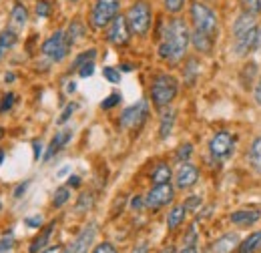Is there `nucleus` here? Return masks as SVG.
I'll return each instance as SVG.
<instances>
[{
  "label": "nucleus",
  "mask_w": 261,
  "mask_h": 253,
  "mask_svg": "<svg viewBox=\"0 0 261 253\" xmlns=\"http://www.w3.org/2000/svg\"><path fill=\"white\" fill-rule=\"evenodd\" d=\"M191 40V34L187 24L181 18H173L167 24V31L163 32V42H161V57L167 61L177 63L179 59H183L187 44Z\"/></svg>",
  "instance_id": "1"
},
{
  "label": "nucleus",
  "mask_w": 261,
  "mask_h": 253,
  "mask_svg": "<svg viewBox=\"0 0 261 253\" xmlns=\"http://www.w3.org/2000/svg\"><path fill=\"white\" fill-rule=\"evenodd\" d=\"M127 22L133 34H147L151 29V6L145 0L135 2L127 12Z\"/></svg>",
  "instance_id": "2"
},
{
  "label": "nucleus",
  "mask_w": 261,
  "mask_h": 253,
  "mask_svg": "<svg viewBox=\"0 0 261 253\" xmlns=\"http://www.w3.org/2000/svg\"><path fill=\"white\" fill-rule=\"evenodd\" d=\"M177 95V79L171 74H159L151 87V96L157 107H167Z\"/></svg>",
  "instance_id": "3"
},
{
  "label": "nucleus",
  "mask_w": 261,
  "mask_h": 253,
  "mask_svg": "<svg viewBox=\"0 0 261 253\" xmlns=\"http://www.w3.org/2000/svg\"><path fill=\"white\" fill-rule=\"evenodd\" d=\"M191 18H193V24H195V31H201L209 36L215 38V32H217V18L213 14L211 8H207L203 2H193L191 6Z\"/></svg>",
  "instance_id": "4"
},
{
  "label": "nucleus",
  "mask_w": 261,
  "mask_h": 253,
  "mask_svg": "<svg viewBox=\"0 0 261 253\" xmlns=\"http://www.w3.org/2000/svg\"><path fill=\"white\" fill-rule=\"evenodd\" d=\"M119 12V0H97L91 12V22L95 29H102L113 22Z\"/></svg>",
  "instance_id": "5"
},
{
  "label": "nucleus",
  "mask_w": 261,
  "mask_h": 253,
  "mask_svg": "<svg viewBox=\"0 0 261 253\" xmlns=\"http://www.w3.org/2000/svg\"><path fill=\"white\" fill-rule=\"evenodd\" d=\"M70 40H68V36H66V32H55L44 44H42V53L50 59V61H55V63H59V61H63L66 55H68V50H70Z\"/></svg>",
  "instance_id": "6"
},
{
  "label": "nucleus",
  "mask_w": 261,
  "mask_h": 253,
  "mask_svg": "<svg viewBox=\"0 0 261 253\" xmlns=\"http://www.w3.org/2000/svg\"><path fill=\"white\" fill-rule=\"evenodd\" d=\"M173 195H175V191H173V187H171L169 183L155 185L153 189L147 193V197H145V205H147L149 209H159V207H163V205H167V203L173 201Z\"/></svg>",
  "instance_id": "7"
},
{
  "label": "nucleus",
  "mask_w": 261,
  "mask_h": 253,
  "mask_svg": "<svg viewBox=\"0 0 261 253\" xmlns=\"http://www.w3.org/2000/svg\"><path fill=\"white\" fill-rule=\"evenodd\" d=\"M145 119H147V103L141 100V103H137V105H133V107L123 111L121 127H125V129H139L145 123Z\"/></svg>",
  "instance_id": "8"
},
{
  "label": "nucleus",
  "mask_w": 261,
  "mask_h": 253,
  "mask_svg": "<svg viewBox=\"0 0 261 253\" xmlns=\"http://www.w3.org/2000/svg\"><path fill=\"white\" fill-rule=\"evenodd\" d=\"M233 147H235V137L231 135V133H217L213 139H211V143H209V151H211V155L215 159H225L231 155V151H233Z\"/></svg>",
  "instance_id": "9"
},
{
  "label": "nucleus",
  "mask_w": 261,
  "mask_h": 253,
  "mask_svg": "<svg viewBox=\"0 0 261 253\" xmlns=\"http://www.w3.org/2000/svg\"><path fill=\"white\" fill-rule=\"evenodd\" d=\"M107 36H109V40H111L113 44H117V46L127 44V40H129V36H130L127 16H115L113 22H111V27H109V34H107Z\"/></svg>",
  "instance_id": "10"
},
{
  "label": "nucleus",
  "mask_w": 261,
  "mask_h": 253,
  "mask_svg": "<svg viewBox=\"0 0 261 253\" xmlns=\"http://www.w3.org/2000/svg\"><path fill=\"white\" fill-rule=\"evenodd\" d=\"M95 235H97V227L95 225H89L87 229H83L74 239L72 243L65 249V253H87L91 243L95 241Z\"/></svg>",
  "instance_id": "11"
},
{
  "label": "nucleus",
  "mask_w": 261,
  "mask_h": 253,
  "mask_svg": "<svg viewBox=\"0 0 261 253\" xmlns=\"http://www.w3.org/2000/svg\"><path fill=\"white\" fill-rule=\"evenodd\" d=\"M199 179V171L197 167H193L191 163H183L181 169L177 171V187L179 189H189L193 187Z\"/></svg>",
  "instance_id": "12"
},
{
  "label": "nucleus",
  "mask_w": 261,
  "mask_h": 253,
  "mask_svg": "<svg viewBox=\"0 0 261 253\" xmlns=\"http://www.w3.org/2000/svg\"><path fill=\"white\" fill-rule=\"evenodd\" d=\"M257 27H253L251 31H247L245 34L237 36L235 38V55L237 57H245L251 48H255V42H257Z\"/></svg>",
  "instance_id": "13"
},
{
  "label": "nucleus",
  "mask_w": 261,
  "mask_h": 253,
  "mask_svg": "<svg viewBox=\"0 0 261 253\" xmlns=\"http://www.w3.org/2000/svg\"><path fill=\"white\" fill-rule=\"evenodd\" d=\"M259 209H239V211H235L231 215V221L235 223V225H239V227H247L251 223L259 221Z\"/></svg>",
  "instance_id": "14"
},
{
  "label": "nucleus",
  "mask_w": 261,
  "mask_h": 253,
  "mask_svg": "<svg viewBox=\"0 0 261 253\" xmlns=\"http://www.w3.org/2000/svg\"><path fill=\"white\" fill-rule=\"evenodd\" d=\"M235 247H239V237L235 233H227L213 243V253H231Z\"/></svg>",
  "instance_id": "15"
},
{
  "label": "nucleus",
  "mask_w": 261,
  "mask_h": 253,
  "mask_svg": "<svg viewBox=\"0 0 261 253\" xmlns=\"http://www.w3.org/2000/svg\"><path fill=\"white\" fill-rule=\"evenodd\" d=\"M253 27H255V18H253V14L243 12V14L235 20V24H233V34H235V38H237V36L245 34L247 31H251Z\"/></svg>",
  "instance_id": "16"
},
{
  "label": "nucleus",
  "mask_w": 261,
  "mask_h": 253,
  "mask_svg": "<svg viewBox=\"0 0 261 253\" xmlns=\"http://www.w3.org/2000/svg\"><path fill=\"white\" fill-rule=\"evenodd\" d=\"M191 42L199 53H211V48H213V36H209V34L201 31H195L191 34Z\"/></svg>",
  "instance_id": "17"
},
{
  "label": "nucleus",
  "mask_w": 261,
  "mask_h": 253,
  "mask_svg": "<svg viewBox=\"0 0 261 253\" xmlns=\"http://www.w3.org/2000/svg\"><path fill=\"white\" fill-rule=\"evenodd\" d=\"M70 137H72V133H70V129H63V131H59L57 133V137L53 139V143H50V147H48V153H46V159H50L59 149H63L66 143L70 141Z\"/></svg>",
  "instance_id": "18"
},
{
  "label": "nucleus",
  "mask_w": 261,
  "mask_h": 253,
  "mask_svg": "<svg viewBox=\"0 0 261 253\" xmlns=\"http://www.w3.org/2000/svg\"><path fill=\"white\" fill-rule=\"evenodd\" d=\"M261 247V231L251 233L243 243H239V253H253Z\"/></svg>",
  "instance_id": "19"
},
{
  "label": "nucleus",
  "mask_w": 261,
  "mask_h": 253,
  "mask_svg": "<svg viewBox=\"0 0 261 253\" xmlns=\"http://www.w3.org/2000/svg\"><path fill=\"white\" fill-rule=\"evenodd\" d=\"M249 163L251 167L261 173V137H257L253 143H251V149H249Z\"/></svg>",
  "instance_id": "20"
},
{
  "label": "nucleus",
  "mask_w": 261,
  "mask_h": 253,
  "mask_svg": "<svg viewBox=\"0 0 261 253\" xmlns=\"http://www.w3.org/2000/svg\"><path fill=\"white\" fill-rule=\"evenodd\" d=\"M53 229H55V223H50L36 239L33 241V245H31V253H36V251H40L42 247H46V243H48V239H50V233H53Z\"/></svg>",
  "instance_id": "21"
},
{
  "label": "nucleus",
  "mask_w": 261,
  "mask_h": 253,
  "mask_svg": "<svg viewBox=\"0 0 261 253\" xmlns=\"http://www.w3.org/2000/svg\"><path fill=\"white\" fill-rule=\"evenodd\" d=\"M183 217H185V207H173L171 211H169V215H167V225H169V229H177L181 223H183Z\"/></svg>",
  "instance_id": "22"
},
{
  "label": "nucleus",
  "mask_w": 261,
  "mask_h": 253,
  "mask_svg": "<svg viewBox=\"0 0 261 253\" xmlns=\"http://www.w3.org/2000/svg\"><path fill=\"white\" fill-rule=\"evenodd\" d=\"M169 179H171V169L161 163L155 171H153V183L155 185H163V183H169Z\"/></svg>",
  "instance_id": "23"
},
{
  "label": "nucleus",
  "mask_w": 261,
  "mask_h": 253,
  "mask_svg": "<svg viewBox=\"0 0 261 253\" xmlns=\"http://www.w3.org/2000/svg\"><path fill=\"white\" fill-rule=\"evenodd\" d=\"M10 18H12V24H16V27H24V24H27V18H29V12H27V8H24L22 4H16V6L12 8Z\"/></svg>",
  "instance_id": "24"
},
{
  "label": "nucleus",
  "mask_w": 261,
  "mask_h": 253,
  "mask_svg": "<svg viewBox=\"0 0 261 253\" xmlns=\"http://www.w3.org/2000/svg\"><path fill=\"white\" fill-rule=\"evenodd\" d=\"M173 123H175V113L173 111H167L163 115V119H161V139H167L171 135Z\"/></svg>",
  "instance_id": "25"
},
{
  "label": "nucleus",
  "mask_w": 261,
  "mask_h": 253,
  "mask_svg": "<svg viewBox=\"0 0 261 253\" xmlns=\"http://www.w3.org/2000/svg\"><path fill=\"white\" fill-rule=\"evenodd\" d=\"M68 197H70V191H68V187H61V189L55 193L53 205H55V207H63L66 201H68Z\"/></svg>",
  "instance_id": "26"
},
{
  "label": "nucleus",
  "mask_w": 261,
  "mask_h": 253,
  "mask_svg": "<svg viewBox=\"0 0 261 253\" xmlns=\"http://www.w3.org/2000/svg\"><path fill=\"white\" fill-rule=\"evenodd\" d=\"M83 32H85V29H83V24H81V22H72V24L68 27L66 36H68V40H70V42H74L76 38H81V36H83Z\"/></svg>",
  "instance_id": "27"
},
{
  "label": "nucleus",
  "mask_w": 261,
  "mask_h": 253,
  "mask_svg": "<svg viewBox=\"0 0 261 253\" xmlns=\"http://www.w3.org/2000/svg\"><path fill=\"white\" fill-rule=\"evenodd\" d=\"M102 74H105V79H107L109 83H113V85H117V83H121V72H119L117 68H113V66H105V70H102Z\"/></svg>",
  "instance_id": "28"
},
{
  "label": "nucleus",
  "mask_w": 261,
  "mask_h": 253,
  "mask_svg": "<svg viewBox=\"0 0 261 253\" xmlns=\"http://www.w3.org/2000/svg\"><path fill=\"white\" fill-rule=\"evenodd\" d=\"M97 57V53H95V48H91V50H87V53H83V55H79L76 57V61H74V68H81L85 63H91L93 59Z\"/></svg>",
  "instance_id": "29"
},
{
  "label": "nucleus",
  "mask_w": 261,
  "mask_h": 253,
  "mask_svg": "<svg viewBox=\"0 0 261 253\" xmlns=\"http://www.w3.org/2000/svg\"><path fill=\"white\" fill-rule=\"evenodd\" d=\"M243 6H245V12H249L253 16L261 12V0H243Z\"/></svg>",
  "instance_id": "30"
},
{
  "label": "nucleus",
  "mask_w": 261,
  "mask_h": 253,
  "mask_svg": "<svg viewBox=\"0 0 261 253\" xmlns=\"http://www.w3.org/2000/svg\"><path fill=\"white\" fill-rule=\"evenodd\" d=\"M191 153H193V147L187 143V145H181L179 147V151H177V161H181V163H187V159L191 157Z\"/></svg>",
  "instance_id": "31"
},
{
  "label": "nucleus",
  "mask_w": 261,
  "mask_h": 253,
  "mask_svg": "<svg viewBox=\"0 0 261 253\" xmlns=\"http://www.w3.org/2000/svg\"><path fill=\"white\" fill-rule=\"evenodd\" d=\"M12 247H14V239H12V235L8 233V235H4V237L0 239V253H10Z\"/></svg>",
  "instance_id": "32"
},
{
  "label": "nucleus",
  "mask_w": 261,
  "mask_h": 253,
  "mask_svg": "<svg viewBox=\"0 0 261 253\" xmlns=\"http://www.w3.org/2000/svg\"><path fill=\"white\" fill-rule=\"evenodd\" d=\"M16 42V34L12 31H4L2 32V36H0V44L2 46H12Z\"/></svg>",
  "instance_id": "33"
},
{
  "label": "nucleus",
  "mask_w": 261,
  "mask_h": 253,
  "mask_svg": "<svg viewBox=\"0 0 261 253\" xmlns=\"http://www.w3.org/2000/svg\"><path fill=\"white\" fill-rule=\"evenodd\" d=\"M36 14H38L40 18H46V16L50 14V4H48L46 0H40V2L36 4Z\"/></svg>",
  "instance_id": "34"
},
{
  "label": "nucleus",
  "mask_w": 261,
  "mask_h": 253,
  "mask_svg": "<svg viewBox=\"0 0 261 253\" xmlns=\"http://www.w3.org/2000/svg\"><path fill=\"white\" fill-rule=\"evenodd\" d=\"M183 4H185V0H165V8L169 12H179L183 8Z\"/></svg>",
  "instance_id": "35"
},
{
  "label": "nucleus",
  "mask_w": 261,
  "mask_h": 253,
  "mask_svg": "<svg viewBox=\"0 0 261 253\" xmlns=\"http://www.w3.org/2000/svg\"><path fill=\"white\" fill-rule=\"evenodd\" d=\"M91 205H93V197H91L89 193H83V195H81V199H79L76 209H79V211H83L85 207H91Z\"/></svg>",
  "instance_id": "36"
},
{
  "label": "nucleus",
  "mask_w": 261,
  "mask_h": 253,
  "mask_svg": "<svg viewBox=\"0 0 261 253\" xmlns=\"http://www.w3.org/2000/svg\"><path fill=\"white\" fill-rule=\"evenodd\" d=\"M93 253H117V249H115L113 243H107V241H105V243H98Z\"/></svg>",
  "instance_id": "37"
},
{
  "label": "nucleus",
  "mask_w": 261,
  "mask_h": 253,
  "mask_svg": "<svg viewBox=\"0 0 261 253\" xmlns=\"http://www.w3.org/2000/svg\"><path fill=\"white\" fill-rule=\"evenodd\" d=\"M93 70H95V64H93V61H91V63H85L81 68H79V74L85 79V77H91V74H93Z\"/></svg>",
  "instance_id": "38"
},
{
  "label": "nucleus",
  "mask_w": 261,
  "mask_h": 253,
  "mask_svg": "<svg viewBox=\"0 0 261 253\" xmlns=\"http://www.w3.org/2000/svg\"><path fill=\"white\" fill-rule=\"evenodd\" d=\"M119 100H121V96L117 95V93H113V95H109L107 100H102V105H100V107H102V109H111V107H115Z\"/></svg>",
  "instance_id": "39"
},
{
  "label": "nucleus",
  "mask_w": 261,
  "mask_h": 253,
  "mask_svg": "<svg viewBox=\"0 0 261 253\" xmlns=\"http://www.w3.org/2000/svg\"><path fill=\"white\" fill-rule=\"evenodd\" d=\"M12 103H14V95H6V96H2V103H0V113H4V111H8V109L12 107Z\"/></svg>",
  "instance_id": "40"
},
{
  "label": "nucleus",
  "mask_w": 261,
  "mask_h": 253,
  "mask_svg": "<svg viewBox=\"0 0 261 253\" xmlns=\"http://www.w3.org/2000/svg\"><path fill=\"white\" fill-rule=\"evenodd\" d=\"M74 109H76L74 105H68V107H66V109H65V113H63V117L59 119V123H65V121H68V117L72 115V111H74Z\"/></svg>",
  "instance_id": "41"
},
{
  "label": "nucleus",
  "mask_w": 261,
  "mask_h": 253,
  "mask_svg": "<svg viewBox=\"0 0 261 253\" xmlns=\"http://www.w3.org/2000/svg\"><path fill=\"white\" fill-rule=\"evenodd\" d=\"M199 203H201V199H199V197H191L189 201H185V205H183V207H185V209H193V207H197Z\"/></svg>",
  "instance_id": "42"
},
{
  "label": "nucleus",
  "mask_w": 261,
  "mask_h": 253,
  "mask_svg": "<svg viewBox=\"0 0 261 253\" xmlns=\"http://www.w3.org/2000/svg\"><path fill=\"white\" fill-rule=\"evenodd\" d=\"M253 96H255V103L261 107V81L257 83V87H255V93H253Z\"/></svg>",
  "instance_id": "43"
},
{
  "label": "nucleus",
  "mask_w": 261,
  "mask_h": 253,
  "mask_svg": "<svg viewBox=\"0 0 261 253\" xmlns=\"http://www.w3.org/2000/svg\"><path fill=\"white\" fill-rule=\"evenodd\" d=\"M27 225H31V227H38V225H40V217H31V219H27Z\"/></svg>",
  "instance_id": "44"
},
{
  "label": "nucleus",
  "mask_w": 261,
  "mask_h": 253,
  "mask_svg": "<svg viewBox=\"0 0 261 253\" xmlns=\"http://www.w3.org/2000/svg\"><path fill=\"white\" fill-rule=\"evenodd\" d=\"M42 253H65V251H63V247H61V245H57V247H48L46 251H42Z\"/></svg>",
  "instance_id": "45"
},
{
  "label": "nucleus",
  "mask_w": 261,
  "mask_h": 253,
  "mask_svg": "<svg viewBox=\"0 0 261 253\" xmlns=\"http://www.w3.org/2000/svg\"><path fill=\"white\" fill-rule=\"evenodd\" d=\"M133 253H147V243L143 241V243H141V245H139V247H137Z\"/></svg>",
  "instance_id": "46"
},
{
  "label": "nucleus",
  "mask_w": 261,
  "mask_h": 253,
  "mask_svg": "<svg viewBox=\"0 0 261 253\" xmlns=\"http://www.w3.org/2000/svg\"><path fill=\"white\" fill-rule=\"evenodd\" d=\"M181 253H197V247L195 245H185V249Z\"/></svg>",
  "instance_id": "47"
},
{
  "label": "nucleus",
  "mask_w": 261,
  "mask_h": 253,
  "mask_svg": "<svg viewBox=\"0 0 261 253\" xmlns=\"http://www.w3.org/2000/svg\"><path fill=\"white\" fill-rule=\"evenodd\" d=\"M141 205H143V201L137 197V199H133V209H141Z\"/></svg>",
  "instance_id": "48"
},
{
  "label": "nucleus",
  "mask_w": 261,
  "mask_h": 253,
  "mask_svg": "<svg viewBox=\"0 0 261 253\" xmlns=\"http://www.w3.org/2000/svg\"><path fill=\"white\" fill-rule=\"evenodd\" d=\"M38 155H40V143H34V157L38 159Z\"/></svg>",
  "instance_id": "49"
},
{
  "label": "nucleus",
  "mask_w": 261,
  "mask_h": 253,
  "mask_svg": "<svg viewBox=\"0 0 261 253\" xmlns=\"http://www.w3.org/2000/svg\"><path fill=\"white\" fill-rule=\"evenodd\" d=\"M68 183H70V185H74V187H76V185H79V183H81V179H79V177H70V181H68Z\"/></svg>",
  "instance_id": "50"
},
{
  "label": "nucleus",
  "mask_w": 261,
  "mask_h": 253,
  "mask_svg": "<svg viewBox=\"0 0 261 253\" xmlns=\"http://www.w3.org/2000/svg\"><path fill=\"white\" fill-rule=\"evenodd\" d=\"M27 185H29V183H24V185H20V187L16 189V193H14V195H16V197H20V193H22V191L27 189Z\"/></svg>",
  "instance_id": "51"
},
{
  "label": "nucleus",
  "mask_w": 261,
  "mask_h": 253,
  "mask_svg": "<svg viewBox=\"0 0 261 253\" xmlns=\"http://www.w3.org/2000/svg\"><path fill=\"white\" fill-rule=\"evenodd\" d=\"M255 48H257V50H261V31L257 32V42H255Z\"/></svg>",
  "instance_id": "52"
},
{
  "label": "nucleus",
  "mask_w": 261,
  "mask_h": 253,
  "mask_svg": "<svg viewBox=\"0 0 261 253\" xmlns=\"http://www.w3.org/2000/svg\"><path fill=\"white\" fill-rule=\"evenodd\" d=\"M161 253H175V251H173V247H167V249H163Z\"/></svg>",
  "instance_id": "53"
},
{
  "label": "nucleus",
  "mask_w": 261,
  "mask_h": 253,
  "mask_svg": "<svg viewBox=\"0 0 261 253\" xmlns=\"http://www.w3.org/2000/svg\"><path fill=\"white\" fill-rule=\"evenodd\" d=\"M2 157H4V153H2V151H0V163H2Z\"/></svg>",
  "instance_id": "54"
},
{
  "label": "nucleus",
  "mask_w": 261,
  "mask_h": 253,
  "mask_svg": "<svg viewBox=\"0 0 261 253\" xmlns=\"http://www.w3.org/2000/svg\"><path fill=\"white\" fill-rule=\"evenodd\" d=\"M2 135H4V133H2V129H0V139H2Z\"/></svg>",
  "instance_id": "55"
},
{
  "label": "nucleus",
  "mask_w": 261,
  "mask_h": 253,
  "mask_svg": "<svg viewBox=\"0 0 261 253\" xmlns=\"http://www.w3.org/2000/svg\"><path fill=\"white\" fill-rule=\"evenodd\" d=\"M0 50H2V48H0Z\"/></svg>",
  "instance_id": "56"
}]
</instances>
